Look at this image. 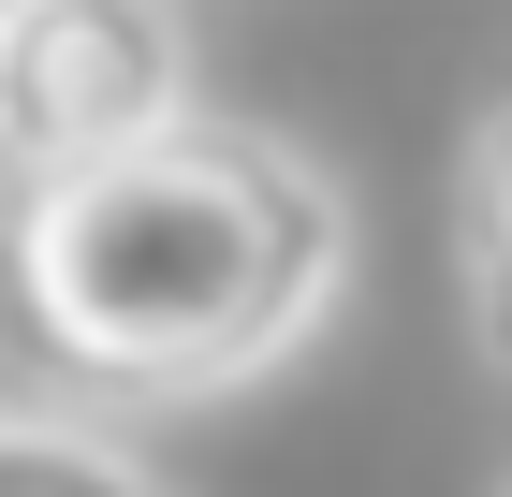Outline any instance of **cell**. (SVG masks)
<instances>
[{
    "instance_id": "3",
    "label": "cell",
    "mask_w": 512,
    "mask_h": 497,
    "mask_svg": "<svg viewBox=\"0 0 512 497\" xmlns=\"http://www.w3.org/2000/svg\"><path fill=\"white\" fill-rule=\"evenodd\" d=\"M454 293H469V351L512 381V88L469 117L454 161Z\"/></svg>"
},
{
    "instance_id": "4",
    "label": "cell",
    "mask_w": 512,
    "mask_h": 497,
    "mask_svg": "<svg viewBox=\"0 0 512 497\" xmlns=\"http://www.w3.org/2000/svg\"><path fill=\"white\" fill-rule=\"evenodd\" d=\"M0 497H161V483L118 439H88V424H59V410H15L0 424Z\"/></svg>"
},
{
    "instance_id": "1",
    "label": "cell",
    "mask_w": 512,
    "mask_h": 497,
    "mask_svg": "<svg viewBox=\"0 0 512 497\" xmlns=\"http://www.w3.org/2000/svg\"><path fill=\"white\" fill-rule=\"evenodd\" d=\"M44 351L103 395H235L308 351L352 293V205L293 132L191 117L147 161H103L15 220Z\"/></svg>"
},
{
    "instance_id": "2",
    "label": "cell",
    "mask_w": 512,
    "mask_h": 497,
    "mask_svg": "<svg viewBox=\"0 0 512 497\" xmlns=\"http://www.w3.org/2000/svg\"><path fill=\"white\" fill-rule=\"evenodd\" d=\"M191 132V15L176 0H0V147L30 191Z\"/></svg>"
}]
</instances>
